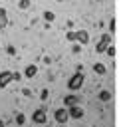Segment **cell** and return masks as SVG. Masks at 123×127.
<instances>
[{"label":"cell","instance_id":"cell-23","mask_svg":"<svg viewBox=\"0 0 123 127\" xmlns=\"http://www.w3.org/2000/svg\"><path fill=\"white\" fill-rule=\"evenodd\" d=\"M22 95H26V97H30V95H32V89H28V87H24V89H22Z\"/></svg>","mask_w":123,"mask_h":127},{"label":"cell","instance_id":"cell-9","mask_svg":"<svg viewBox=\"0 0 123 127\" xmlns=\"http://www.w3.org/2000/svg\"><path fill=\"white\" fill-rule=\"evenodd\" d=\"M6 26H8V12H6V8L0 6V30H4Z\"/></svg>","mask_w":123,"mask_h":127},{"label":"cell","instance_id":"cell-11","mask_svg":"<svg viewBox=\"0 0 123 127\" xmlns=\"http://www.w3.org/2000/svg\"><path fill=\"white\" fill-rule=\"evenodd\" d=\"M93 71H95L97 75H105V73H107V67H105L103 64L97 62V64H93Z\"/></svg>","mask_w":123,"mask_h":127},{"label":"cell","instance_id":"cell-13","mask_svg":"<svg viewBox=\"0 0 123 127\" xmlns=\"http://www.w3.org/2000/svg\"><path fill=\"white\" fill-rule=\"evenodd\" d=\"M42 16H44V20H46V22H48V24H50V22H54V20H56V14H54V12H52V10H46V12H44V14H42Z\"/></svg>","mask_w":123,"mask_h":127},{"label":"cell","instance_id":"cell-17","mask_svg":"<svg viewBox=\"0 0 123 127\" xmlns=\"http://www.w3.org/2000/svg\"><path fill=\"white\" fill-rule=\"evenodd\" d=\"M48 97H50V91H48V89H42V91H40V99H42V101H46Z\"/></svg>","mask_w":123,"mask_h":127},{"label":"cell","instance_id":"cell-21","mask_svg":"<svg viewBox=\"0 0 123 127\" xmlns=\"http://www.w3.org/2000/svg\"><path fill=\"white\" fill-rule=\"evenodd\" d=\"M6 52H8V56H16V48L14 46H6Z\"/></svg>","mask_w":123,"mask_h":127},{"label":"cell","instance_id":"cell-22","mask_svg":"<svg viewBox=\"0 0 123 127\" xmlns=\"http://www.w3.org/2000/svg\"><path fill=\"white\" fill-rule=\"evenodd\" d=\"M65 38H67L69 42H75V32H67V34H65Z\"/></svg>","mask_w":123,"mask_h":127},{"label":"cell","instance_id":"cell-7","mask_svg":"<svg viewBox=\"0 0 123 127\" xmlns=\"http://www.w3.org/2000/svg\"><path fill=\"white\" fill-rule=\"evenodd\" d=\"M12 81V71L10 69H4V71H0V89H4L8 83Z\"/></svg>","mask_w":123,"mask_h":127},{"label":"cell","instance_id":"cell-12","mask_svg":"<svg viewBox=\"0 0 123 127\" xmlns=\"http://www.w3.org/2000/svg\"><path fill=\"white\" fill-rule=\"evenodd\" d=\"M97 97H99V101H109V99H111V91H107V89H101Z\"/></svg>","mask_w":123,"mask_h":127},{"label":"cell","instance_id":"cell-19","mask_svg":"<svg viewBox=\"0 0 123 127\" xmlns=\"http://www.w3.org/2000/svg\"><path fill=\"white\" fill-rule=\"evenodd\" d=\"M22 79V73L20 71H12V81H20Z\"/></svg>","mask_w":123,"mask_h":127},{"label":"cell","instance_id":"cell-1","mask_svg":"<svg viewBox=\"0 0 123 127\" xmlns=\"http://www.w3.org/2000/svg\"><path fill=\"white\" fill-rule=\"evenodd\" d=\"M81 85H83V73H81V71L73 73V75L67 79V89H69V91H77V89H81Z\"/></svg>","mask_w":123,"mask_h":127},{"label":"cell","instance_id":"cell-20","mask_svg":"<svg viewBox=\"0 0 123 127\" xmlns=\"http://www.w3.org/2000/svg\"><path fill=\"white\" fill-rule=\"evenodd\" d=\"M71 52H73V54H79V52H81V46H79V44L75 42V44L71 46Z\"/></svg>","mask_w":123,"mask_h":127},{"label":"cell","instance_id":"cell-24","mask_svg":"<svg viewBox=\"0 0 123 127\" xmlns=\"http://www.w3.org/2000/svg\"><path fill=\"white\" fill-rule=\"evenodd\" d=\"M0 127H6V125H4V121H2V119H0Z\"/></svg>","mask_w":123,"mask_h":127},{"label":"cell","instance_id":"cell-4","mask_svg":"<svg viewBox=\"0 0 123 127\" xmlns=\"http://www.w3.org/2000/svg\"><path fill=\"white\" fill-rule=\"evenodd\" d=\"M65 109H67V115H69L71 119H81V117L85 115L83 107H81V105H77V103H75V105H69V107H65Z\"/></svg>","mask_w":123,"mask_h":127},{"label":"cell","instance_id":"cell-5","mask_svg":"<svg viewBox=\"0 0 123 127\" xmlns=\"http://www.w3.org/2000/svg\"><path fill=\"white\" fill-rule=\"evenodd\" d=\"M54 119H56V123H67V119H69L67 109H65V107H58V109L54 111Z\"/></svg>","mask_w":123,"mask_h":127},{"label":"cell","instance_id":"cell-10","mask_svg":"<svg viewBox=\"0 0 123 127\" xmlns=\"http://www.w3.org/2000/svg\"><path fill=\"white\" fill-rule=\"evenodd\" d=\"M77 101H79V97H77V95H65V97H63V105H65V107L75 105Z\"/></svg>","mask_w":123,"mask_h":127},{"label":"cell","instance_id":"cell-18","mask_svg":"<svg viewBox=\"0 0 123 127\" xmlns=\"http://www.w3.org/2000/svg\"><path fill=\"white\" fill-rule=\"evenodd\" d=\"M105 52H107V54H109V56H111V58H113V56H115V46H113V44H109V46H107V50H105Z\"/></svg>","mask_w":123,"mask_h":127},{"label":"cell","instance_id":"cell-14","mask_svg":"<svg viewBox=\"0 0 123 127\" xmlns=\"http://www.w3.org/2000/svg\"><path fill=\"white\" fill-rule=\"evenodd\" d=\"M24 123H26V115L24 113H18L16 115V125H24Z\"/></svg>","mask_w":123,"mask_h":127},{"label":"cell","instance_id":"cell-6","mask_svg":"<svg viewBox=\"0 0 123 127\" xmlns=\"http://www.w3.org/2000/svg\"><path fill=\"white\" fill-rule=\"evenodd\" d=\"M75 42H77L79 46H85V44L89 42V32H87V30H77V32H75Z\"/></svg>","mask_w":123,"mask_h":127},{"label":"cell","instance_id":"cell-15","mask_svg":"<svg viewBox=\"0 0 123 127\" xmlns=\"http://www.w3.org/2000/svg\"><path fill=\"white\" fill-rule=\"evenodd\" d=\"M18 8H20V10H28V8H30V0H20V2H18Z\"/></svg>","mask_w":123,"mask_h":127},{"label":"cell","instance_id":"cell-2","mask_svg":"<svg viewBox=\"0 0 123 127\" xmlns=\"http://www.w3.org/2000/svg\"><path fill=\"white\" fill-rule=\"evenodd\" d=\"M109 44H111V34H107V32L101 34V38H99V42H97V46H95V52H97V54H103Z\"/></svg>","mask_w":123,"mask_h":127},{"label":"cell","instance_id":"cell-3","mask_svg":"<svg viewBox=\"0 0 123 127\" xmlns=\"http://www.w3.org/2000/svg\"><path fill=\"white\" fill-rule=\"evenodd\" d=\"M32 121H34L36 125H46V121H48L46 109H44V107H38V109L32 113Z\"/></svg>","mask_w":123,"mask_h":127},{"label":"cell","instance_id":"cell-8","mask_svg":"<svg viewBox=\"0 0 123 127\" xmlns=\"http://www.w3.org/2000/svg\"><path fill=\"white\" fill-rule=\"evenodd\" d=\"M36 73H38V65L36 64H28L26 69H24V77L26 79H32V77H36Z\"/></svg>","mask_w":123,"mask_h":127},{"label":"cell","instance_id":"cell-16","mask_svg":"<svg viewBox=\"0 0 123 127\" xmlns=\"http://www.w3.org/2000/svg\"><path fill=\"white\" fill-rule=\"evenodd\" d=\"M115 26H117V22H115V18H111V20H109V32H107V34H111V36H113Z\"/></svg>","mask_w":123,"mask_h":127},{"label":"cell","instance_id":"cell-25","mask_svg":"<svg viewBox=\"0 0 123 127\" xmlns=\"http://www.w3.org/2000/svg\"><path fill=\"white\" fill-rule=\"evenodd\" d=\"M60 127H65V123H60Z\"/></svg>","mask_w":123,"mask_h":127}]
</instances>
